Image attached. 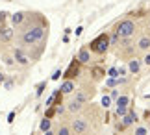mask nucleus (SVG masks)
Masks as SVG:
<instances>
[{"label": "nucleus", "instance_id": "obj_12", "mask_svg": "<svg viewBox=\"0 0 150 135\" xmlns=\"http://www.w3.org/2000/svg\"><path fill=\"white\" fill-rule=\"evenodd\" d=\"M128 69H130L132 74H137V72H139V69H141V61H139V59H130Z\"/></svg>", "mask_w": 150, "mask_h": 135}, {"label": "nucleus", "instance_id": "obj_30", "mask_svg": "<svg viewBox=\"0 0 150 135\" xmlns=\"http://www.w3.org/2000/svg\"><path fill=\"white\" fill-rule=\"evenodd\" d=\"M145 63H146V65H150V54L145 56Z\"/></svg>", "mask_w": 150, "mask_h": 135}, {"label": "nucleus", "instance_id": "obj_25", "mask_svg": "<svg viewBox=\"0 0 150 135\" xmlns=\"http://www.w3.org/2000/svg\"><path fill=\"white\" fill-rule=\"evenodd\" d=\"M109 76H113V78H115V76H119V70L115 69V67H113V69H109Z\"/></svg>", "mask_w": 150, "mask_h": 135}, {"label": "nucleus", "instance_id": "obj_9", "mask_svg": "<svg viewBox=\"0 0 150 135\" xmlns=\"http://www.w3.org/2000/svg\"><path fill=\"white\" fill-rule=\"evenodd\" d=\"M59 91H61V95H69V93H72V91H74V83H72L71 80H65V81L61 83Z\"/></svg>", "mask_w": 150, "mask_h": 135}, {"label": "nucleus", "instance_id": "obj_21", "mask_svg": "<svg viewBox=\"0 0 150 135\" xmlns=\"http://www.w3.org/2000/svg\"><path fill=\"white\" fill-rule=\"evenodd\" d=\"M117 83H119V78H111V80H108V81H106V85H108V87H113V85H117Z\"/></svg>", "mask_w": 150, "mask_h": 135}, {"label": "nucleus", "instance_id": "obj_3", "mask_svg": "<svg viewBox=\"0 0 150 135\" xmlns=\"http://www.w3.org/2000/svg\"><path fill=\"white\" fill-rule=\"evenodd\" d=\"M134 32H135V24L132 20H122L117 26V35H120V37H130Z\"/></svg>", "mask_w": 150, "mask_h": 135}, {"label": "nucleus", "instance_id": "obj_20", "mask_svg": "<svg viewBox=\"0 0 150 135\" xmlns=\"http://www.w3.org/2000/svg\"><path fill=\"white\" fill-rule=\"evenodd\" d=\"M57 135H71V130H69L67 126H61L59 131H57Z\"/></svg>", "mask_w": 150, "mask_h": 135}, {"label": "nucleus", "instance_id": "obj_24", "mask_svg": "<svg viewBox=\"0 0 150 135\" xmlns=\"http://www.w3.org/2000/svg\"><path fill=\"white\" fill-rule=\"evenodd\" d=\"M135 135H146V130H145V128H137V130H135Z\"/></svg>", "mask_w": 150, "mask_h": 135}, {"label": "nucleus", "instance_id": "obj_14", "mask_svg": "<svg viewBox=\"0 0 150 135\" xmlns=\"http://www.w3.org/2000/svg\"><path fill=\"white\" fill-rule=\"evenodd\" d=\"M115 102H117V107H128V105H130V98L128 96H119Z\"/></svg>", "mask_w": 150, "mask_h": 135}, {"label": "nucleus", "instance_id": "obj_11", "mask_svg": "<svg viewBox=\"0 0 150 135\" xmlns=\"http://www.w3.org/2000/svg\"><path fill=\"white\" fill-rule=\"evenodd\" d=\"M24 13H13V17H11V24L13 26H21V24H24Z\"/></svg>", "mask_w": 150, "mask_h": 135}, {"label": "nucleus", "instance_id": "obj_2", "mask_svg": "<svg viewBox=\"0 0 150 135\" xmlns=\"http://www.w3.org/2000/svg\"><path fill=\"white\" fill-rule=\"evenodd\" d=\"M108 46H109V35L108 33H100L95 41H91L89 48H91V52H95V54H106Z\"/></svg>", "mask_w": 150, "mask_h": 135}, {"label": "nucleus", "instance_id": "obj_13", "mask_svg": "<svg viewBox=\"0 0 150 135\" xmlns=\"http://www.w3.org/2000/svg\"><path fill=\"white\" fill-rule=\"evenodd\" d=\"M67 107H69V111H72V113H76V111H80V109H82V102H78V100H71V102H69V105H67Z\"/></svg>", "mask_w": 150, "mask_h": 135}, {"label": "nucleus", "instance_id": "obj_17", "mask_svg": "<svg viewBox=\"0 0 150 135\" xmlns=\"http://www.w3.org/2000/svg\"><path fill=\"white\" fill-rule=\"evenodd\" d=\"M93 76H95V80H100L102 76H104V70H102L100 67H95V69H93Z\"/></svg>", "mask_w": 150, "mask_h": 135}, {"label": "nucleus", "instance_id": "obj_15", "mask_svg": "<svg viewBox=\"0 0 150 135\" xmlns=\"http://www.w3.org/2000/svg\"><path fill=\"white\" fill-rule=\"evenodd\" d=\"M39 128H41V131H48L50 128H52V122H50V119H47V117H45V119L41 120V124H39Z\"/></svg>", "mask_w": 150, "mask_h": 135}, {"label": "nucleus", "instance_id": "obj_10", "mask_svg": "<svg viewBox=\"0 0 150 135\" xmlns=\"http://www.w3.org/2000/svg\"><path fill=\"white\" fill-rule=\"evenodd\" d=\"M78 61L80 63H89L91 61V54H89V48H82L78 54Z\"/></svg>", "mask_w": 150, "mask_h": 135}, {"label": "nucleus", "instance_id": "obj_4", "mask_svg": "<svg viewBox=\"0 0 150 135\" xmlns=\"http://www.w3.org/2000/svg\"><path fill=\"white\" fill-rule=\"evenodd\" d=\"M80 67H82V63L78 61V57H74L72 63L69 65V69L63 72V78L65 80H72V78H76V76L80 74Z\"/></svg>", "mask_w": 150, "mask_h": 135}, {"label": "nucleus", "instance_id": "obj_8", "mask_svg": "<svg viewBox=\"0 0 150 135\" xmlns=\"http://www.w3.org/2000/svg\"><path fill=\"white\" fill-rule=\"evenodd\" d=\"M72 130L76 131V133H83L85 130H87V122H85V120H82V119L74 120V122H72Z\"/></svg>", "mask_w": 150, "mask_h": 135}, {"label": "nucleus", "instance_id": "obj_29", "mask_svg": "<svg viewBox=\"0 0 150 135\" xmlns=\"http://www.w3.org/2000/svg\"><path fill=\"white\" fill-rule=\"evenodd\" d=\"M59 74H61V70H56L54 76H52V80H57V78H59Z\"/></svg>", "mask_w": 150, "mask_h": 135}, {"label": "nucleus", "instance_id": "obj_23", "mask_svg": "<svg viewBox=\"0 0 150 135\" xmlns=\"http://www.w3.org/2000/svg\"><path fill=\"white\" fill-rule=\"evenodd\" d=\"M109 104H111V98H109V96H104L102 98V105H104V107H108Z\"/></svg>", "mask_w": 150, "mask_h": 135}, {"label": "nucleus", "instance_id": "obj_26", "mask_svg": "<svg viewBox=\"0 0 150 135\" xmlns=\"http://www.w3.org/2000/svg\"><path fill=\"white\" fill-rule=\"evenodd\" d=\"M76 100H78V102H83V100H85L83 93H78V95H76Z\"/></svg>", "mask_w": 150, "mask_h": 135}, {"label": "nucleus", "instance_id": "obj_18", "mask_svg": "<svg viewBox=\"0 0 150 135\" xmlns=\"http://www.w3.org/2000/svg\"><path fill=\"white\" fill-rule=\"evenodd\" d=\"M45 87H47V81H41V83L37 85V93H35V96H41V95H43Z\"/></svg>", "mask_w": 150, "mask_h": 135}, {"label": "nucleus", "instance_id": "obj_27", "mask_svg": "<svg viewBox=\"0 0 150 135\" xmlns=\"http://www.w3.org/2000/svg\"><path fill=\"white\" fill-rule=\"evenodd\" d=\"M63 111H65V109H63V105H56V113H57V115H61Z\"/></svg>", "mask_w": 150, "mask_h": 135}, {"label": "nucleus", "instance_id": "obj_1", "mask_svg": "<svg viewBox=\"0 0 150 135\" xmlns=\"http://www.w3.org/2000/svg\"><path fill=\"white\" fill-rule=\"evenodd\" d=\"M45 35H47V30H45L43 24H35V26H26L21 33V41L24 45H35V43H43Z\"/></svg>", "mask_w": 150, "mask_h": 135}, {"label": "nucleus", "instance_id": "obj_31", "mask_svg": "<svg viewBox=\"0 0 150 135\" xmlns=\"http://www.w3.org/2000/svg\"><path fill=\"white\" fill-rule=\"evenodd\" d=\"M2 81H4V74L0 72V83H2Z\"/></svg>", "mask_w": 150, "mask_h": 135}, {"label": "nucleus", "instance_id": "obj_5", "mask_svg": "<svg viewBox=\"0 0 150 135\" xmlns=\"http://www.w3.org/2000/svg\"><path fill=\"white\" fill-rule=\"evenodd\" d=\"M134 122H137V115H135V111L130 107V109H128V115H124V117H122V126H124V128H128V126L134 124Z\"/></svg>", "mask_w": 150, "mask_h": 135}, {"label": "nucleus", "instance_id": "obj_19", "mask_svg": "<svg viewBox=\"0 0 150 135\" xmlns=\"http://www.w3.org/2000/svg\"><path fill=\"white\" fill-rule=\"evenodd\" d=\"M128 115V107H117V117H124Z\"/></svg>", "mask_w": 150, "mask_h": 135}, {"label": "nucleus", "instance_id": "obj_16", "mask_svg": "<svg viewBox=\"0 0 150 135\" xmlns=\"http://www.w3.org/2000/svg\"><path fill=\"white\" fill-rule=\"evenodd\" d=\"M137 46H139L141 50H148V48H150V37H143Z\"/></svg>", "mask_w": 150, "mask_h": 135}, {"label": "nucleus", "instance_id": "obj_32", "mask_svg": "<svg viewBox=\"0 0 150 135\" xmlns=\"http://www.w3.org/2000/svg\"><path fill=\"white\" fill-rule=\"evenodd\" d=\"M45 135H54V133H52V131L48 130V131H45Z\"/></svg>", "mask_w": 150, "mask_h": 135}, {"label": "nucleus", "instance_id": "obj_7", "mask_svg": "<svg viewBox=\"0 0 150 135\" xmlns=\"http://www.w3.org/2000/svg\"><path fill=\"white\" fill-rule=\"evenodd\" d=\"M13 56H15V61L19 63V65H22V67H26L28 63H30V59H28V57H26L24 54H22V50H19V48H17V50L13 52Z\"/></svg>", "mask_w": 150, "mask_h": 135}, {"label": "nucleus", "instance_id": "obj_6", "mask_svg": "<svg viewBox=\"0 0 150 135\" xmlns=\"http://www.w3.org/2000/svg\"><path fill=\"white\" fill-rule=\"evenodd\" d=\"M11 39H13V30L2 26L0 28V41H2V43H8V41H11Z\"/></svg>", "mask_w": 150, "mask_h": 135}, {"label": "nucleus", "instance_id": "obj_28", "mask_svg": "<svg viewBox=\"0 0 150 135\" xmlns=\"http://www.w3.org/2000/svg\"><path fill=\"white\" fill-rule=\"evenodd\" d=\"M119 98V91H111V100H117Z\"/></svg>", "mask_w": 150, "mask_h": 135}, {"label": "nucleus", "instance_id": "obj_22", "mask_svg": "<svg viewBox=\"0 0 150 135\" xmlns=\"http://www.w3.org/2000/svg\"><path fill=\"white\" fill-rule=\"evenodd\" d=\"M54 115H56V107H50V109H47V115L45 117H47V119H52Z\"/></svg>", "mask_w": 150, "mask_h": 135}]
</instances>
